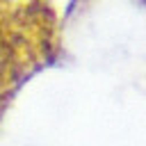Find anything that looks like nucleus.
Instances as JSON below:
<instances>
[{
    "instance_id": "nucleus-1",
    "label": "nucleus",
    "mask_w": 146,
    "mask_h": 146,
    "mask_svg": "<svg viewBox=\"0 0 146 146\" xmlns=\"http://www.w3.org/2000/svg\"><path fill=\"white\" fill-rule=\"evenodd\" d=\"M64 48L57 0H0V125L21 89Z\"/></svg>"
},
{
    "instance_id": "nucleus-2",
    "label": "nucleus",
    "mask_w": 146,
    "mask_h": 146,
    "mask_svg": "<svg viewBox=\"0 0 146 146\" xmlns=\"http://www.w3.org/2000/svg\"><path fill=\"white\" fill-rule=\"evenodd\" d=\"M135 2H141V5H146V0H135Z\"/></svg>"
}]
</instances>
